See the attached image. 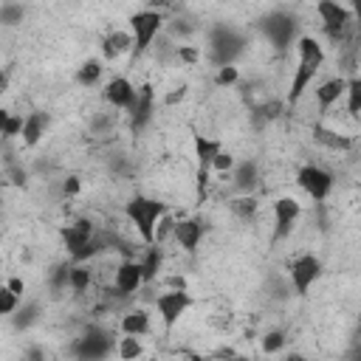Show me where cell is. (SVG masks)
<instances>
[{
  "label": "cell",
  "mask_w": 361,
  "mask_h": 361,
  "mask_svg": "<svg viewBox=\"0 0 361 361\" xmlns=\"http://www.w3.org/2000/svg\"><path fill=\"white\" fill-rule=\"evenodd\" d=\"M324 65V48L316 37H299L296 39V68H293V79H290V90H288V104H296L305 90L310 87V82L316 79V73Z\"/></svg>",
  "instance_id": "1"
},
{
  "label": "cell",
  "mask_w": 361,
  "mask_h": 361,
  "mask_svg": "<svg viewBox=\"0 0 361 361\" xmlns=\"http://www.w3.org/2000/svg\"><path fill=\"white\" fill-rule=\"evenodd\" d=\"M166 212H169L166 203L158 200V197H149V195H133L124 203V214L135 226V231L144 240V245H152L155 243V228H158V223H161V217Z\"/></svg>",
  "instance_id": "2"
},
{
  "label": "cell",
  "mask_w": 361,
  "mask_h": 361,
  "mask_svg": "<svg viewBox=\"0 0 361 361\" xmlns=\"http://www.w3.org/2000/svg\"><path fill=\"white\" fill-rule=\"evenodd\" d=\"M127 28H130L133 42H135L133 45V54L141 56V54H147L152 48L155 37L164 31V11H158V8H141V11L130 14Z\"/></svg>",
  "instance_id": "3"
},
{
  "label": "cell",
  "mask_w": 361,
  "mask_h": 361,
  "mask_svg": "<svg viewBox=\"0 0 361 361\" xmlns=\"http://www.w3.org/2000/svg\"><path fill=\"white\" fill-rule=\"evenodd\" d=\"M243 45H245L243 34L234 31L231 25H217L209 34V56L217 68L220 65H234V59L243 54Z\"/></svg>",
  "instance_id": "4"
},
{
  "label": "cell",
  "mask_w": 361,
  "mask_h": 361,
  "mask_svg": "<svg viewBox=\"0 0 361 361\" xmlns=\"http://www.w3.org/2000/svg\"><path fill=\"white\" fill-rule=\"evenodd\" d=\"M296 28H299V23H296V17L288 14V11H271V14H265V17L259 20L262 37H265L276 51H285V48L296 39Z\"/></svg>",
  "instance_id": "5"
},
{
  "label": "cell",
  "mask_w": 361,
  "mask_h": 361,
  "mask_svg": "<svg viewBox=\"0 0 361 361\" xmlns=\"http://www.w3.org/2000/svg\"><path fill=\"white\" fill-rule=\"evenodd\" d=\"M322 276V259L316 254H299L288 262V279L296 296H307Z\"/></svg>",
  "instance_id": "6"
},
{
  "label": "cell",
  "mask_w": 361,
  "mask_h": 361,
  "mask_svg": "<svg viewBox=\"0 0 361 361\" xmlns=\"http://www.w3.org/2000/svg\"><path fill=\"white\" fill-rule=\"evenodd\" d=\"M192 305H195V299H192V293H189L186 288H172V290L158 293V296H155V310H158V316H161L164 330H172V327L186 316V310H189Z\"/></svg>",
  "instance_id": "7"
},
{
  "label": "cell",
  "mask_w": 361,
  "mask_h": 361,
  "mask_svg": "<svg viewBox=\"0 0 361 361\" xmlns=\"http://www.w3.org/2000/svg\"><path fill=\"white\" fill-rule=\"evenodd\" d=\"M316 14L322 20V31L327 34V39L338 42L344 39V34L353 25V11L347 6H341L338 0H319L316 3Z\"/></svg>",
  "instance_id": "8"
},
{
  "label": "cell",
  "mask_w": 361,
  "mask_h": 361,
  "mask_svg": "<svg viewBox=\"0 0 361 361\" xmlns=\"http://www.w3.org/2000/svg\"><path fill=\"white\" fill-rule=\"evenodd\" d=\"M296 183H299V189H302L310 200H316V203L327 200V195L333 192V175H330V169H324V166H319V164H305V166H299V169H296Z\"/></svg>",
  "instance_id": "9"
},
{
  "label": "cell",
  "mask_w": 361,
  "mask_h": 361,
  "mask_svg": "<svg viewBox=\"0 0 361 361\" xmlns=\"http://www.w3.org/2000/svg\"><path fill=\"white\" fill-rule=\"evenodd\" d=\"M96 231H99V228H96L93 220H87V217H79V220H73V223H68V226L59 228L62 245H65V251H68V257H71L73 262L82 259V254H85L87 245L93 243Z\"/></svg>",
  "instance_id": "10"
},
{
  "label": "cell",
  "mask_w": 361,
  "mask_h": 361,
  "mask_svg": "<svg viewBox=\"0 0 361 361\" xmlns=\"http://www.w3.org/2000/svg\"><path fill=\"white\" fill-rule=\"evenodd\" d=\"M118 341H113V333L110 330H104V327H87L79 338H76V344H73V355H79V358H104V355H110L113 353V347H116Z\"/></svg>",
  "instance_id": "11"
},
{
  "label": "cell",
  "mask_w": 361,
  "mask_h": 361,
  "mask_svg": "<svg viewBox=\"0 0 361 361\" xmlns=\"http://www.w3.org/2000/svg\"><path fill=\"white\" fill-rule=\"evenodd\" d=\"M299 217H302V203L296 197H290V195L276 197L274 200V231H271V240L279 243V240L290 237V231L299 223Z\"/></svg>",
  "instance_id": "12"
},
{
  "label": "cell",
  "mask_w": 361,
  "mask_h": 361,
  "mask_svg": "<svg viewBox=\"0 0 361 361\" xmlns=\"http://www.w3.org/2000/svg\"><path fill=\"white\" fill-rule=\"evenodd\" d=\"M144 282V271H141V262L138 257H127L116 265V274H113V288L118 296H135L141 290Z\"/></svg>",
  "instance_id": "13"
},
{
  "label": "cell",
  "mask_w": 361,
  "mask_h": 361,
  "mask_svg": "<svg viewBox=\"0 0 361 361\" xmlns=\"http://www.w3.org/2000/svg\"><path fill=\"white\" fill-rule=\"evenodd\" d=\"M135 96H138V87H135L127 76H113V79L104 85V90H102V99H104L110 107H116V110H130L133 102H135Z\"/></svg>",
  "instance_id": "14"
},
{
  "label": "cell",
  "mask_w": 361,
  "mask_h": 361,
  "mask_svg": "<svg viewBox=\"0 0 361 361\" xmlns=\"http://www.w3.org/2000/svg\"><path fill=\"white\" fill-rule=\"evenodd\" d=\"M203 234H206V223H203L200 217H180V220L175 223V231H172V237L178 240V245H180L186 254H195V251H197Z\"/></svg>",
  "instance_id": "15"
},
{
  "label": "cell",
  "mask_w": 361,
  "mask_h": 361,
  "mask_svg": "<svg viewBox=\"0 0 361 361\" xmlns=\"http://www.w3.org/2000/svg\"><path fill=\"white\" fill-rule=\"evenodd\" d=\"M152 104H155L152 87H149V85H141V87H138V96H135V102H133V107L127 110L133 130H144V127L149 124V118H152Z\"/></svg>",
  "instance_id": "16"
},
{
  "label": "cell",
  "mask_w": 361,
  "mask_h": 361,
  "mask_svg": "<svg viewBox=\"0 0 361 361\" xmlns=\"http://www.w3.org/2000/svg\"><path fill=\"white\" fill-rule=\"evenodd\" d=\"M344 90H347V79L344 76H330V79H324V82H319L316 85V104H319V110L322 113H327L341 96H344Z\"/></svg>",
  "instance_id": "17"
},
{
  "label": "cell",
  "mask_w": 361,
  "mask_h": 361,
  "mask_svg": "<svg viewBox=\"0 0 361 361\" xmlns=\"http://www.w3.org/2000/svg\"><path fill=\"white\" fill-rule=\"evenodd\" d=\"M133 34H130V28L127 31H110V34H104V39H102V56L107 59V62H116L118 56H124L127 51H133Z\"/></svg>",
  "instance_id": "18"
},
{
  "label": "cell",
  "mask_w": 361,
  "mask_h": 361,
  "mask_svg": "<svg viewBox=\"0 0 361 361\" xmlns=\"http://www.w3.org/2000/svg\"><path fill=\"white\" fill-rule=\"evenodd\" d=\"M313 138H316V144H322L330 152H347V149H353V138L350 135H344L338 130H330L324 124H313Z\"/></svg>",
  "instance_id": "19"
},
{
  "label": "cell",
  "mask_w": 361,
  "mask_h": 361,
  "mask_svg": "<svg viewBox=\"0 0 361 361\" xmlns=\"http://www.w3.org/2000/svg\"><path fill=\"white\" fill-rule=\"evenodd\" d=\"M192 147H195V158H197L200 169H212L214 158L223 152V141L220 138H209V135H200V133L192 138Z\"/></svg>",
  "instance_id": "20"
},
{
  "label": "cell",
  "mask_w": 361,
  "mask_h": 361,
  "mask_svg": "<svg viewBox=\"0 0 361 361\" xmlns=\"http://www.w3.org/2000/svg\"><path fill=\"white\" fill-rule=\"evenodd\" d=\"M48 124H51V118H48V113H42V110H34V113H28L25 116V124H23V144L25 147H37L39 141H42V135H45V130H48Z\"/></svg>",
  "instance_id": "21"
},
{
  "label": "cell",
  "mask_w": 361,
  "mask_h": 361,
  "mask_svg": "<svg viewBox=\"0 0 361 361\" xmlns=\"http://www.w3.org/2000/svg\"><path fill=\"white\" fill-rule=\"evenodd\" d=\"M118 330L127 333V336H147L152 330V322H149V313L144 307H135V310H127L118 322Z\"/></svg>",
  "instance_id": "22"
},
{
  "label": "cell",
  "mask_w": 361,
  "mask_h": 361,
  "mask_svg": "<svg viewBox=\"0 0 361 361\" xmlns=\"http://www.w3.org/2000/svg\"><path fill=\"white\" fill-rule=\"evenodd\" d=\"M228 175L234 178L237 192H243V195H248V192L257 186V180H259V169H257L254 161H240V164H234V169H231Z\"/></svg>",
  "instance_id": "23"
},
{
  "label": "cell",
  "mask_w": 361,
  "mask_h": 361,
  "mask_svg": "<svg viewBox=\"0 0 361 361\" xmlns=\"http://www.w3.org/2000/svg\"><path fill=\"white\" fill-rule=\"evenodd\" d=\"M102 73H104V65H102L99 59H85V62L76 68L73 82H76L79 87H93V85L102 79Z\"/></svg>",
  "instance_id": "24"
},
{
  "label": "cell",
  "mask_w": 361,
  "mask_h": 361,
  "mask_svg": "<svg viewBox=\"0 0 361 361\" xmlns=\"http://www.w3.org/2000/svg\"><path fill=\"white\" fill-rule=\"evenodd\" d=\"M93 282V271L85 265V262H73L71 259V271H68V288L73 293H85Z\"/></svg>",
  "instance_id": "25"
},
{
  "label": "cell",
  "mask_w": 361,
  "mask_h": 361,
  "mask_svg": "<svg viewBox=\"0 0 361 361\" xmlns=\"http://www.w3.org/2000/svg\"><path fill=\"white\" fill-rule=\"evenodd\" d=\"M138 262H141V271H144V282H152L158 276V271H161V262H164L158 243L147 245L144 248V257H138Z\"/></svg>",
  "instance_id": "26"
},
{
  "label": "cell",
  "mask_w": 361,
  "mask_h": 361,
  "mask_svg": "<svg viewBox=\"0 0 361 361\" xmlns=\"http://www.w3.org/2000/svg\"><path fill=\"white\" fill-rule=\"evenodd\" d=\"M344 99H347V113H350L353 118H358V116H361V76H350V79H347Z\"/></svg>",
  "instance_id": "27"
},
{
  "label": "cell",
  "mask_w": 361,
  "mask_h": 361,
  "mask_svg": "<svg viewBox=\"0 0 361 361\" xmlns=\"http://www.w3.org/2000/svg\"><path fill=\"white\" fill-rule=\"evenodd\" d=\"M23 124H25V116L8 113V110L0 113V127H3V138H6V141L14 138V135H23Z\"/></svg>",
  "instance_id": "28"
},
{
  "label": "cell",
  "mask_w": 361,
  "mask_h": 361,
  "mask_svg": "<svg viewBox=\"0 0 361 361\" xmlns=\"http://www.w3.org/2000/svg\"><path fill=\"white\" fill-rule=\"evenodd\" d=\"M116 353H118V358H138L141 353H144V347H141V336H127V333H121V338H118V344H116Z\"/></svg>",
  "instance_id": "29"
},
{
  "label": "cell",
  "mask_w": 361,
  "mask_h": 361,
  "mask_svg": "<svg viewBox=\"0 0 361 361\" xmlns=\"http://www.w3.org/2000/svg\"><path fill=\"white\" fill-rule=\"evenodd\" d=\"M228 206H231V212H234L240 220H248V217L257 212V197H254V195H243V197L231 200Z\"/></svg>",
  "instance_id": "30"
},
{
  "label": "cell",
  "mask_w": 361,
  "mask_h": 361,
  "mask_svg": "<svg viewBox=\"0 0 361 361\" xmlns=\"http://www.w3.org/2000/svg\"><path fill=\"white\" fill-rule=\"evenodd\" d=\"M212 82H214L217 87H231V85H237V82H240V71H237V65H220Z\"/></svg>",
  "instance_id": "31"
},
{
  "label": "cell",
  "mask_w": 361,
  "mask_h": 361,
  "mask_svg": "<svg viewBox=\"0 0 361 361\" xmlns=\"http://www.w3.org/2000/svg\"><path fill=\"white\" fill-rule=\"evenodd\" d=\"M20 299H23L20 293H14L8 285H3V288H0V313H3V316H11V313L20 307Z\"/></svg>",
  "instance_id": "32"
},
{
  "label": "cell",
  "mask_w": 361,
  "mask_h": 361,
  "mask_svg": "<svg viewBox=\"0 0 361 361\" xmlns=\"http://www.w3.org/2000/svg\"><path fill=\"white\" fill-rule=\"evenodd\" d=\"M23 6L20 3H3V8H0V20H3V25H17V23H23Z\"/></svg>",
  "instance_id": "33"
},
{
  "label": "cell",
  "mask_w": 361,
  "mask_h": 361,
  "mask_svg": "<svg viewBox=\"0 0 361 361\" xmlns=\"http://www.w3.org/2000/svg\"><path fill=\"white\" fill-rule=\"evenodd\" d=\"M282 347H285V333L282 330H268L262 336V350L265 353H279Z\"/></svg>",
  "instance_id": "34"
},
{
  "label": "cell",
  "mask_w": 361,
  "mask_h": 361,
  "mask_svg": "<svg viewBox=\"0 0 361 361\" xmlns=\"http://www.w3.org/2000/svg\"><path fill=\"white\" fill-rule=\"evenodd\" d=\"M14 327L20 330V327H28L34 319H37V305H25V307H17L14 313Z\"/></svg>",
  "instance_id": "35"
},
{
  "label": "cell",
  "mask_w": 361,
  "mask_h": 361,
  "mask_svg": "<svg viewBox=\"0 0 361 361\" xmlns=\"http://www.w3.org/2000/svg\"><path fill=\"white\" fill-rule=\"evenodd\" d=\"M175 223H178V220H175V217H169V212L161 217V223H158V228H155V243H158V245H161V243L175 231Z\"/></svg>",
  "instance_id": "36"
},
{
  "label": "cell",
  "mask_w": 361,
  "mask_h": 361,
  "mask_svg": "<svg viewBox=\"0 0 361 361\" xmlns=\"http://www.w3.org/2000/svg\"><path fill=\"white\" fill-rule=\"evenodd\" d=\"M234 164H237V161H234V155L223 149V152L214 158V164H212V172H226V175H228V172L234 169Z\"/></svg>",
  "instance_id": "37"
},
{
  "label": "cell",
  "mask_w": 361,
  "mask_h": 361,
  "mask_svg": "<svg viewBox=\"0 0 361 361\" xmlns=\"http://www.w3.org/2000/svg\"><path fill=\"white\" fill-rule=\"evenodd\" d=\"M175 54H178V59H180V62H189V65H195V62L200 59V51H197L195 45H178V48H175Z\"/></svg>",
  "instance_id": "38"
},
{
  "label": "cell",
  "mask_w": 361,
  "mask_h": 361,
  "mask_svg": "<svg viewBox=\"0 0 361 361\" xmlns=\"http://www.w3.org/2000/svg\"><path fill=\"white\" fill-rule=\"evenodd\" d=\"M79 189H82V180H79V175H68V178L62 180V195H65V197H73V195H79Z\"/></svg>",
  "instance_id": "39"
},
{
  "label": "cell",
  "mask_w": 361,
  "mask_h": 361,
  "mask_svg": "<svg viewBox=\"0 0 361 361\" xmlns=\"http://www.w3.org/2000/svg\"><path fill=\"white\" fill-rule=\"evenodd\" d=\"M6 285H8V288H11L14 293H20V296H23V290H25V285H23V279H20V276H11V279H8Z\"/></svg>",
  "instance_id": "40"
},
{
  "label": "cell",
  "mask_w": 361,
  "mask_h": 361,
  "mask_svg": "<svg viewBox=\"0 0 361 361\" xmlns=\"http://www.w3.org/2000/svg\"><path fill=\"white\" fill-rule=\"evenodd\" d=\"M350 11H353V20H355L358 28H361V0H350Z\"/></svg>",
  "instance_id": "41"
},
{
  "label": "cell",
  "mask_w": 361,
  "mask_h": 361,
  "mask_svg": "<svg viewBox=\"0 0 361 361\" xmlns=\"http://www.w3.org/2000/svg\"><path fill=\"white\" fill-rule=\"evenodd\" d=\"M149 3V8H158V11H164L166 6H172V0H147Z\"/></svg>",
  "instance_id": "42"
}]
</instances>
